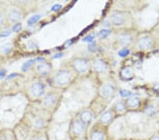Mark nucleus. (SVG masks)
<instances>
[{
  "label": "nucleus",
  "instance_id": "e433bc0d",
  "mask_svg": "<svg viewBox=\"0 0 159 140\" xmlns=\"http://www.w3.org/2000/svg\"><path fill=\"white\" fill-rule=\"evenodd\" d=\"M34 140H43V139H41V138H36V139H35Z\"/></svg>",
  "mask_w": 159,
  "mask_h": 140
},
{
  "label": "nucleus",
  "instance_id": "f3484780",
  "mask_svg": "<svg viewBox=\"0 0 159 140\" xmlns=\"http://www.w3.org/2000/svg\"><path fill=\"white\" fill-rule=\"evenodd\" d=\"M35 62H36V59H30L27 60L26 62H25L23 64L21 67V70L23 72H26L27 70H28V69L30 67H31L33 64H35Z\"/></svg>",
  "mask_w": 159,
  "mask_h": 140
},
{
  "label": "nucleus",
  "instance_id": "9d476101",
  "mask_svg": "<svg viewBox=\"0 0 159 140\" xmlns=\"http://www.w3.org/2000/svg\"><path fill=\"white\" fill-rule=\"evenodd\" d=\"M94 69L97 72H103L107 70V66L104 61L101 59H97L94 63Z\"/></svg>",
  "mask_w": 159,
  "mask_h": 140
},
{
  "label": "nucleus",
  "instance_id": "f257e3e1",
  "mask_svg": "<svg viewBox=\"0 0 159 140\" xmlns=\"http://www.w3.org/2000/svg\"><path fill=\"white\" fill-rule=\"evenodd\" d=\"M71 77H72V74H71L70 71L62 70L58 71L55 74L54 77V80L57 85L63 86L68 84L71 80Z\"/></svg>",
  "mask_w": 159,
  "mask_h": 140
},
{
  "label": "nucleus",
  "instance_id": "0eeeda50",
  "mask_svg": "<svg viewBox=\"0 0 159 140\" xmlns=\"http://www.w3.org/2000/svg\"><path fill=\"white\" fill-rule=\"evenodd\" d=\"M114 92H115V87L110 83L104 84L100 88V94L105 98L111 96Z\"/></svg>",
  "mask_w": 159,
  "mask_h": 140
},
{
  "label": "nucleus",
  "instance_id": "2f4dec72",
  "mask_svg": "<svg viewBox=\"0 0 159 140\" xmlns=\"http://www.w3.org/2000/svg\"><path fill=\"white\" fill-rule=\"evenodd\" d=\"M4 22H5V17H4V13L0 12V27L4 25Z\"/></svg>",
  "mask_w": 159,
  "mask_h": 140
},
{
  "label": "nucleus",
  "instance_id": "f704fd0d",
  "mask_svg": "<svg viewBox=\"0 0 159 140\" xmlns=\"http://www.w3.org/2000/svg\"><path fill=\"white\" fill-rule=\"evenodd\" d=\"M17 75H18V74H11L10 75H9V76L7 77V79H9L12 78V77H14L17 76Z\"/></svg>",
  "mask_w": 159,
  "mask_h": 140
},
{
  "label": "nucleus",
  "instance_id": "72a5a7b5",
  "mask_svg": "<svg viewBox=\"0 0 159 140\" xmlns=\"http://www.w3.org/2000/svg\"><path fill=\"white\" fill-rule=\"evenodd\" d=\"M62 56H63V54L61 52H59L57 53V54H54V56H53V58L54 59H56V58H60V57H62Z\"/></svg>",
  "mask_w": 159,
  "mask_h": 140
},
{
  "label": "nucleus",
  "instance_id": "c85d7f7f",
  "mask_svg": "<svg viewBox=\"0 0 159 140\" xmlns=\"http://www.w3.org/2000/svg\"><path fill=\"white\" fill-rule=\"evenodd\" d=\"M83 41L85 42H88V43H94V36L92 35H88V36L85 37V38L83 39Z\"/></svg>",
  "mask_w": 159,
  "mask_h": 140
},
{
  "label": "nucleus",
  "instance_id": "a211bd4d",
  "mask_svg": "<svg viewBox=\"0 0 159 140\" xmlns=\"http://www.w3.org/2000/svg\"><path fill=\"white\" fill-rule=\"evenodd\" d=\"M41 16L40 14H35V15L32 16L31 17H30L28 19V20L27 21V23H28V25L29 26H33L36 23H38V21L41 19Z\"/></svg>",
  "mask_w": 159,
  "mask_h": 140
},
{
  "label": "nucleus",
  "instance_id": "cd10ccee",
  "mask_svg": "<svg viewBox=\"0 0 159 140\" xmlns=\"http://www.w3.org/2000/svg\"><path fill=\"white\" fill-rule=\"evenodd\" d=\"M12 33V30H5L4 31L0 33V38H6V37L9 36Z\"/></svg>",
  "mask_w": 159,
  "mask_h": 140
},
{
  "label": "nucleus",
  "instance_id": "1a4fd4ad",
  "mask_svg": "<svg viewBox=\"0 0 159 140\" xmlns=\"http://www.w3.org/2000/svg\"><path fill=\"white\" fill-rule=\"evenodd\" d=\"M72 130L74 134L79 135L82 134L84 130V125L80 120H76L72 125Z\"/></svg>",
  "mask_w": 159,
  "mask_h": 140
},
{
  "label": "nucleus",
  "instance_id": "a878e982",
  "mask_svg": "<svg viewBox=\"0 0 159 140\" xmlns=\"http://www.w3.org/2000/svg\"><path fill=\"white\" fill-rule=\"evenodd\" d=\"M120 95H121L122 97H131V93L129 91H127V90L122 89L120 90Z\"/></svg>",
  "mask_w": 159,
  "mask_h": 140
},
{
  "label": "nucleus",
  "instance_id": "bb28decb",
  "mask_svg": "<svg viewBox=\"0 0 159 140\" xmlns=\"http://www.w3.org/2000/svg\"><path fill=\"white\" fill-rule=\"evenodd\" d=\"M44 123H45L44 120H43V119H41V118L36 119L35 122V125L37 128H42V127L44 125Z\"/></svg>",
  "mask_w": 159,
  "mask_h": 140
},
{
  "label": "nucleus",
  "instance_id": "f8f14e48",
  "mask_svg": "<svg viewBox=\"0 0 159 140\" xmlns=\"http://www.w3.org/2000/svg\"><path fill=\"white\" fill-rule=\"evenodd\" d=\"M93 118V115L90 111H83L80 115V121L84 124H88L91 122Z\"/></svg>",
  "mask_w": 159,
  "mask_h": 140
},
{
  "label": "nucleus",
  "instance_id": "4be33fe9",
  "mask_svg": "<svg viewBox=\"0 0 159 140\" xmlns=\"http://www.w3.org/2000/svg\"><path fill=\"white\" fill-rule=\"evenodd\" d=\"M21 29H22V24L20 22H19V23H16L14 26H13L12 30L13 32H14V33H19V32H20L21 30Z\"/></svg>",
  "mask_w": 159,
  "mask_h": 140
},
{
  "label": "nucleus",
  "instance_id": "20e7f679",
  "mask_svg": "<svg viewBox=\"0 0 159 140\" xmlns=\"http://www.w3.org/2000/svg\"><path fill=\"white\" fill-rule=\"evenodd\" d=\"M7 19L12 23H19L22 19L21 12L17 9H12L8 12Z\"/></svg>",
  "mask_w": 159,
  "mask_h": 140
},
{
  "label": "nucleus",
  "instance_id": "7c9ffc66",
  "mask_svg": "<svg viewBox=\"0 0 159 140\" xmlns=\"http://www.w3.org/2000/svg\"><path fill=\"white\" fill-rule=\"evenodd\" d=\"M28 47L30 49H35V48H38V45L33 41H30L28 43Z\"/></svg>",
  "mask_w": 159,
  "mask_h": 140
},
{
  "label": "nucleus",
  "instance_id": "ddd939ff",
  "mask_svg": "<svg viewBox=\"0 0 159 140\" xmlns=\"http://www.w3.org/2000/svg\"><path fill=\"white\" fill-rule=\"evenodd\" d=\"M56 100H57L56 96H54V94L50 93V94H47V96L45 97L43 103H44V105L47 106V107H51V106H52L55 103Z\"/></svg>",
  "mask_w": 159,
  "mask_h": 140
},
{
  "label": "nucleus",
  "instance_id": "b1692460",
  "mask_svg": "<svg viewBox=\"0 0 159 140\" xmlns=\"http://www.w3.org/2000/svg\"><path fill=\"white\" fill-rule=\"evenodd\" d=\"M115 108L116 110L118 111V112H123V111L125 110V106L124 105L123 102H118L117 103V104L115 105Z\"/></svg>",
  "mask_w": 159,
  "mask_h": 140
},
{
  "label": "nucleus",
  "instance_id": "412c9836",
  "mask_svg": "<svg viewBox=\"0 0 159 140\" xmlns=\"http://www.w3.org/2000/svg\"><path fill=\"white\" fill-rule=\"evenodd\" d=\"M91 140H103V134L100 132H94L91 134Z\"/></svg>",
  "mask_w": 159,
  "mask_h": 140
},
{
  "label": "nucleus",
  "instance_id": "c9c22d12",
  "mask_svg": "<svg viewBox=\"0 0 159 140\" xmlns=\"http://www.w3.org/2000/svg\"><path fill=\"white\" fill-rule=\"evenodd\" d=\"M152 140H159V137L158 136L155 137L153 138V139H152Z\"/></svg>",
  "mask_w": 159,
  "mask_h": 140
},
{
  "label": "nucleus",
  "instance_id": "f03ea898",
  "mask_svg": "<svg viewBox=\"0 0 159 140\" xmlns=\"http://www.w3.org/2000/svg\"><path fill=\"white\" fill-rule=\"evenodd\" d=\"M30 91L33 97H40L45 92L44 84L41 81H35L30 86Z\"/></svg>",
  "mask_w": 159,
  "mask_h": 140
},
{
  "label": "nucleus",
  "instance_id": "39448f33",
  "mask_svg": "<svg viewBox=\"0 0 159 140\" xmlns=\"http://www.w3.org/2000/svg\"><path fill=\"white\" fill-rule=\"evenodd\" d=\"M35 70H36L37 73L41 76H47L50 73L52 68H51V66L48 63L41 62L36 66Z\"/></svg>",
  "mask_w": 159,
  "mask_h": 140
},
{
  "label": "nucleus",
  "instance_id": "c756f323",
  "mask_svg": "<svg viewBox=\"0 0 159 140\" xmlns=\"http://www.w3.org/2000/svg\"><path fill=\"white\" fill-rule=\"evenodd\" d=\"M62 5L61 4H54V5H53L52 6V8H51L50 10L52 11V12H59V10H60L61 9H62Z\"/></svg>",
  "mask_w": 159,
  "mask_h": 140
},
{
  "label": "nucleus",
  "instance_id": "dca6fc26",
  "mask_svg": "<svg viewBox=\"0 0 159 140\" xmlns=\"http://www.w3.org/2000/svg\"><path fill=\"white\" fill-rule=\"evenodd\" d=\"M127 104L131 108H137L139 105V100L134 96H131L128 99Z\"/></svg>",
  "mask_w": 159,
  "mask_h": 140
},
{
  "label": "nucleus",
  "instance_id": "7ed1b4c3",
  "mask_svg": "<svg viewBox=\"0 0 159 140\" xmlns=\"http://www.w3.org/2000/svg\"><path fill=\"white\" fill-rule=\"evenodd\" d=\"M73 67L74 70L78 73H84V72H86L88 70V64L86 59L79 58L76 59L74 62Z\"/></svg>",
  "mask_w": 159,
  "mask_h": 140
},
{
  "label": "nucleus",
  "instance_id": "9b49d317",
  "mask_svg": "<svg viewBox=\"0 0 159 140\" xmlns=\"http://www.w3.org/2000/svg\"><path fill=\"white\" fill-rule=\"evenodd\" d=\"M118 41L122 46H128L133 41L132 36L128 33H123L119 36Z\"/></svg>",
  "mask_w": 159,
  "mask_h": 140
},
{
  "label": "nucleus",
  "instance_id": "473e14b6",
  "mask_svg": "<svg viewBox=\"0 0 159 140\" xmlns=\"http://www.w3.org/2000/svg\"><path fill=\"white\" fill-rule=\"evenodd\" d=\"M6 74V70H4V69H1L0 70V80L4 79L5 77Z\"/></svg>",
  "mask_w": 159,
  "mask_h": 140
},
{
  "label": "nucleus",
  "instance_id": "6ab92c4d",
  "mask_svg": "<svg viewBox=\"0 0 159 140\" xmlns=\"http://www.w3.org/2000/svg\"><path fill=\"white\" fill-rule=\"evenodd\" d=\"M12 45L10 43H6V44H4V46H2V47H1V51H2L3 53H4L6 54H9V53L12 52Z\"/></svg>",
  "mask_w": 159,
  "mask_h": 140
},
{
  "label": "nucleus",
  "instance_id": "393cba45",
  "mask_svg": "<svg viewBox=\"0 0 159 140\" xmlns=\"http://www.w3.org/2000/svg\"><path fill=\"white\" fill-rule=\"evenodd\" d=\"M156 112L155 108H154L153 106H148L147 108L145 109V112L148 115H152V114H154Z\"/></svg>",
  "mask_w": 159,
  "mask_h": 140
},
{
  "label": "nucleus",
  "instance_id": "423d86ee",
  "mask_svg": "<svg viewBox=\"0 0 159 140\" xmlns=\"http://www.w3.org/2000/svg\"><path fill=\"white\" fill-rule=\"evenodd\" d=\"M152 43L153 42H152L151 38L145 36L139 40V43H138V47L141 50H149L151 48Z\"/></svg>",
  "mask_w": 159,
  "mask_h": 140
},
{
  "label": "nucleus",
  "instance_id": "5701e85b",
  "mask_svg": "<svg viewBox=\"0 0 159 140\" xmlns=\"http://www.w3.org/2000/svg\"><path fill=\"white\" fill-rule=\"evenodd\" d=\"M129 54V50L127 48H124V49L121 50L118 52V55L120 56L121 57H125L127 56Z\"/></svg>",
  "mask_w": 159,
  "mask_h": 140
},
{
  "label": "nucleus",
  "instance_id": "2eb2a0df",
  "mask_svg": "<svg viewBox=\"0 0 159 140\" xmlns=\"http://www.w3.org/2000/svg\"><path fill=\"white\" fill-rule=\"evenodd\" d=\"M112 119V113L110 111H106L101 115L100 121L103 124H107L111 121Z\"/></svg>",
  "mask_w": 159,
  "mask_h": 140
},
{
  "label": "nucleus",
  "instance_id": "aec40b11",
  "mask_svg": "<svg viewBox=\"0 0 159 140\" xmlns=\"http://www.w3.org/2000/svg\"><path fill=\"white\" fill-rule=\"evenodd\" d=\"M110 33H111V30L110 29H102L98 33V36L101 39H103V38H105L106 37L108 36L110 34Z\"/></svg>",
  "mask_w": 159,
  "mask_h": 140
},
{
  "label": "nucleus",
  "instance_id": "6e6552de",
  "mask_svg": "<svg viewBox=\"0 0 159 140\" xmlns=\"http://www.w3.org/2000/svg\"><path fill=\"white\" fill-rule=\"evenodd\" d=\"M110 19H111L112 23L115 26H120L123 23L125 18L121 12H115L110 16Z\"/></svg>",
  "mask_w": 159,
  "mask_h": 140
},
{
  "label": "nucleus",
  "instance_id": "4468645a",
  "mask_svg": "<svg viewBox=\"0 0 159 140\" xmlns=\"http://www.w3.org/2000/svg\"><path fill=\"white\" fill-rule=\"evenodd\" d=\"M120 74H121L122 78L125 80L131 79L133 76H134V74H133L132 70H131L130 68H124L123 70L121 71Z\"/></svg>",
  "mask_w": 159,
  "mask_h": 140
}]
</instances>
